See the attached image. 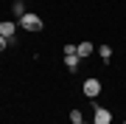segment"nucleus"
Here are the masks:
<instances>
[{
    "mask_svg": "<svg viewBox=\"0 0 126 124\" xmlns=\"http://www.w3.org/2000/svg\"><path fill=\"white\" fill-rule=\"evenodd\" d=\"M93 51H95V45H93V42H87V40H81L79 45H76V54H79V59H84V56H90Z\"/></svg>",
    "mask_w": 126,
    "mask_h": 124,
    "instance_id": "5",
    "label": "nucleus"
},
{
    "mask_svg": "<svg viewBox=\"0 0 126 124\" xmlns=\"http://www.w3.org/2000/svg\"><path fill=\"white\" fill-rule=\"evenodd\" d=\"M0 37L9 40V45H11V42H17V25H14L11 20H3V23H0Z\"/></svg>",
    "mask_w": 126,
    "mask_h": 124,
    "instance_id": "2",
    "label": "nucleus"
},
{
    "mask_svg": "<svg viewBox=\"0 0 126 124\" xmlns=\"http://www.w3.org/2000/svg\"><path fill=\"white\" fill-rule=\"evenodd\" d=\"M123 124H126V121H123Z\"/></svg>",
    "mask_w": 126,
    "mask_h": 124,
    "instance_id": "11",
    "label": "nucleus"
},
{
    "mask_svg": "<svg viewBox=\"0 0 126 124\" xmlns=\"http://www.w3.org/2000/svg\"><path fill=\"white\" fill-rule=\"evenodd\" d=\"M11 11H14V17H25V3H23V0H14V6H11Z\"/></svg>",
    "mask_w": 126,
    "mask_h": 124,
    "instance_id": "7",
    "label": "nucleus"
},
{
    "mask_svg": "<svg viewBox=\"0 0 126 124\" xmlns=\"http://www.w3.org/2000/svg\"><path fill=\"white\" fill-rule=\"evenodd\" d=\"M98 56H101L104 62H109V59H112V48H109V45H101L98 48Z\"/></svg>",
    "mask_w": 126,
    "mask_h": 124,
    "instance_id": "8",
    "label": "nucleus"
},
{
    "mask_svg": "<svg viewBox=\"0 0 126 124\" xmlns=\"http://www.w3.org/2000/svg\"><path fill=\"white\" fill-rule=\"evenodd\" d=\"M98 93H101V82H98V79H87V82H84V96L87 99H95Z\"/></svg>",
    "mask_w": 126,
    "mask_h": 124,
    "instance_id": "4",
    "label": "nucleus"
},
{
    "mask_svg": "<svg viewBox=\"0 0 126 124\" xmlns=\"http://www.w3.org/2000/svg\"><path fill=\"white\" fill-rule=\"evenodd\" d=\"M112 121V113L104 110V107H93V124H109Z\"/></svg>",
    "mask_w": 126,
    "mask_h": 124,
    "instance_id": "3",
    "label": "nucleus"
},
{
    "mask_svg": "<svg viewBox=\"0 0 126 124\" xmlns=\"http://www.w3.org/2000/svg\"><path fill=\"white\" fill-rule=\"evenodd\" d=\"M70 121H73V124H84V119H81V110H70Z\"/></svg>",
    "mask_w": 126,
    "mask_h": 124,
    "instance_id": "9",
    "label": "nucleus"
},
{
    "mask_svg": "<svg viewBox=\"0 0 126 124\" xmlns=\"http://www.w3.org/2000/svg\"><path fill=\"white\" fill-rule=\"evenodd\" d=\"M20 28H25V31H42V20L36 14H25V17H20Z\"/></svg>",
    "mask_w": 126,
    "mask_h": 124,
    "instance_id": "1",
    "label": "nucleus"
},
{
    "mask_svg": "<svg viewBox=\"0 0 126 124\" xmlns=\"http://www.w3.org/2000/svg\"><path fill=\"white\" fill-rule=\"evenodd\" d=\"M79 54H67V56H64V65H67V71H76L79 68Z\"/></svg>",
    "mask_w": 126,
    "mask_h": 124,
    "instance_id": "6",
    "label": "nucleus"
},
{
    "mask_svg": "<svg viewBox=\"0 0 126 124\" xmlns=\"http://www.w3.org/2000/svg\"><path fill=\"white\" fill-rule=\"evenodd\" d=\"M6 45H9V40H6V37H0V54L6 51Z\"/></svg>",
    "mask_w": 126,
    "mask_h": 124,
    "instance_id": "10",
    "label": "nucleus"
}]
</instances>
